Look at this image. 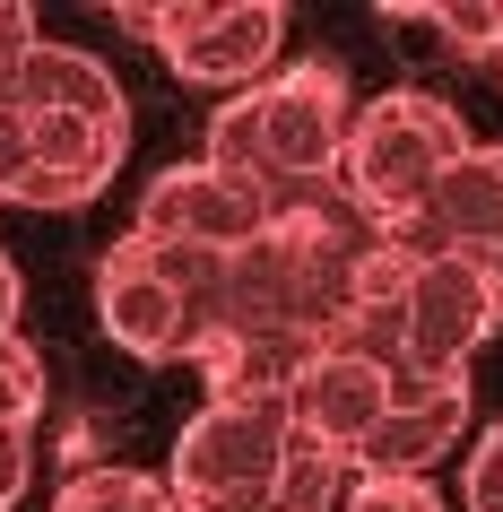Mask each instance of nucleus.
I'll use <instances>...</instances> for the list:
<instances>
[{
  "instance_id": "f257e3e1",
  "label": "nucleus",
  "mask_w": 503,
  "mask_h": 512,
  "mask_svg": "<svg viewBox=\"0 0 503 512\" xmlns=\"http://www.w3.org/2000/svg\"><path fill=\"white\" fill-rule=\"evenodd\" d=\"M373 252H382V226L339 183L278 200L269 235L226 261V322L200 365L209 391H287L321 348H339Z\"/></svg>"
},
{
  "instance_id": "f03ea898",
  "label": "nucleus",
  "mask_w": 503,
  "mask_h": 512,
  "mask_svg": "<svg viewBox=\"0 0 503 512\" xmlns=\"http://www.w3.org/2000/svg\"><path fill=\"white\" fill-rule=\"evenodd\" d=\"M347 478L356 469L339 452L295 434L287 391H209L165 460L183 512H339Z\"/></svg>"
},
{
  "instance_id": "7ed1b4c3",
  "label": "nucleus",
  "mask_w": 503,
  "mask_h": 512,
  "mask_svg": "<svg viewBox=\"0 0 503 512\" xmlns=\"http://www.w3.org/2000/svg\"><path fill=\"white\" fill-rule=\"evenodd\" d=\"M347 131H356V96H347L339 61H287L269 70L261 87H243L209 113V139L200 157L217 174L252 183L261 200H304V191L339 183Z\"/></svg>"
},
{
  "instance_id": "20e7f679",
  "label": "nucleus",
  "mask_w": 503,
  "mask_h": 512,
  "mask_svg": "<svg viewBox=\"0 0 503 512\" xmlns=\"http://www.w3.org/2000/svg\"><path fill=\"white\" fill-rule=\"evenodd\" d=\"M9 105L27 113L35 139V174L18 191V209H87L96 191L113 183V165L131 148V105H122V79H113L96 53L79 44H35Z\"/></svg>"
},
{
  "instance_id": "39448f33",
  "label": "nucleus",
  "mask_w": 503,
  "mask_h": 512,
  "mask_svg": "<svg viewBox=\"0 0 503 512\" xmlns=\"http://www.w3.org/2000/svg\"><path fill=\"white\" fill-rule=\"evenodd\" d=\"M96 322L139 365H209L226 322V252L113 235V252L96 261Z\"/></svg>"
},
{
  "instance_id": "423d86ee",
  "label": "nucleus",
  "mask_w": 503,
  "mask_h": 512,
  "mask_svg": "<svg viewBox=\"0 0 503 512\" xmlns=\"http://www.w3.org/2000/svg\"><path fill=\"white\" fill-rule=\"evenodd\" d=\"M469 148H477L469 122H460L443 96L391 87V96L356 105V131H347V157H339V191L382 226V235H399V226L425 217V200L451 183V165L469 157Z\"/></svg>"
},
{
  "instance_id": "0eeeda50",
  "label": "nucleus",
  "mask_w": 503,
  "mask_h": 512,
  "mask_svg": "<svg viewBox=\"0 0 503 512\" xmlns=\"http://www.w3.org/2000/svg\"><path fill=\"white\" fill-rule=\"evenodd\" d=\"M113 27L157 44V61L191 87H261L278 70V44H287V9L278 0H122Z\"/></svg>"
},
{
  "instance_id": "6e6552de",
  "label": "nucleus",
  "mask_w": 503,
  "mask_h": 512,
  "mask_svg": "<svg viewBox=\"0 0 503 512\" xmlns=\"http://www.w3.org/2000/svg\"><path fill=\"white\" fill-rule=\"evenodd\" d=\"M269 217H278V200H261L252 183H235V174H217L209 157L191 165H165L157 183L139 191V217L131 235L148 243H183V252H252V243L269 235Z\"/></svg>"
},
{
  "instance_id": "1a4fd4ad",
  "label": "nucleus",
  "mask_w": 503,
  "mask_h": 512,
  "mask_svg": "<svg viewBox=\"0 0 503 512\" xmlns=\"http://www.w3.org/2000/svg\"><path fill=\"white\" fill-rule=\"evenodd\" d=\"M391 365H373V356H356V348H321L304 374L287 382V408H295V434L304 443H321V452H339L347 469L365 460V443H373V426L391 417Z\"/></svg>"
},
{
  "instance_id": "9d476101",
  "label": "nucleus",
  "mask_w": 503,
  "mask_h": 512,
  "mask_svg": "<svg viewBox=\"0 0 503 512\" xmlns=\"http://www.w3.org/2000/svg\"><path fill=\"white\" fill-rule=\"evenodd\" d=\"M408 252H434V261H477L495 270L503 261V139H477L469 157L451 165V183L425 200L417 226H399Z\"/></svg>"
},
{
  "instance_id": "9b49d317",
  "label": "nucleus",
  "mask_w": 503,
  "mask_h": 512,
  "mask_svg": "<svg viewBox=\"0 0 503 512\" xmlns=\"http://www.w3.org/2000/svg\"><path fill=\"white\" fill-rule=\"evenodd\" d=\"M469 443V374H399L391 382V417L373 426L365 460L356 469H382V478H425L443 452Z\"/></svg>"
},
{
  "instance_id": "f8f14e48",
  "label": "nucleus",
  "mask_w": 503,
  "mask_h": 512,
  "mask_svg": "<svg viewBox=\"0 0 503 512\" xmlns=\"http://www.w3.org/2000/svg\"><path fill=\"white\" fill-rule=\"evenodd\" d=\"M53 512H183V504H174V486L148 478V469L96 460V469H70V478H61Z\"/></svg>"
},
{
  "instance_id": "ddd939ff",
  "label": "nucleus",
  "mask_w": 503,
  "mask_h": 512,
  "mask_svg": "<svg viewBox=\"0 0 503 512\" xmlns=\"http://www.w3.org/2000/svg\"><path fill=\"white\" fill-rule=\"evenodd\" d=\"M44 417V356L27 339H0V434H35Z\"/></svg>"
},
{
  "instance_id": "4468645a",
  "label": "nucleus",
  "mask_w": 503,
  "mask_h": 512,
  "mask_svg": "<svg viewBox=\"0 0 503 512\" xmlns=\"http://www.w3.org/2000/svg\"><path fill=\"white\" fill-rule=\"evenodd\" d=\"M391 18H417V27H443L451 44H460V53H495L503 44V9L495 0H443V9H391Z\"/></svg>"
},
{
  "instance_id": "2eb2a0df",
  "label": "nucleus",
  "mask_w": 503,
  "mask_h": 512,
  "mask_svg": "<svg viewBox=\"0 0 503 512\" xmlns=\"http://www.w3.org/2000/svg\"><path fill=\"white\" fill-rule=\"evenodd\" d=\"M339 512H443V495H434V478H382V469H356Z\"/></svg>"
},
{
  "instance_id": "dca6fc26",
  "label": "nucleus",
  "mask_w": 503,
  "mask_h": 512,
  "mask_svg": "<svg viewBox=\"0 0 503 512\" xmlns=\"http://www.w3.org/2000/svg\"><path fill=\"white\" fill-rule=\"evenodd\" d=\"M460 512H503V417L469 443V469H460Z\"/></svg>"
},
{
  "instance_id": "f3484780",
  "label": "nucleus",
  "mask_w": 503,
  "mask_h": 512,
  "mask_svg": "<svg viewBox=\"0 0 503 512\" xmlns=\"http://www.w3.org/2000/svg\"><path fill=\"white\" fill-rule=\"evenodd\" d=\"M35 44H44V35H35V9L27 0H0V96L18 87V70H27Z\"/></svg>"
},
{
  "instance_id": "a211bd4d",
  "label": "nucleus",
  "mask_w": 503,
  "mask_h": 512,
  "mask_svg": "<svg viewBox=\"0 0 503 512\" xmlns=\"http://www.w3.org/2000/svg\"><path fill=\"white\" fill-rule=\"evenodd\" d=\"M27 486H35V434H0V512H18Z\"/></svg>"
},
{
  "instance_id": "6ab92c4d",
  "label": "nucleus",
  "mask_w": 503,
  "mask_h": 512,
  "mask_svg": "<svg viewBox=\"0 0 503 512\" xmlns=\"http://www.w3.org/2000/svg\"><path fill=\"white\" fill-rule=\"evenodd\" d=\"M18 304H27V287H18V261L0 252V339H18Z\"/></svg>"
},
{
  "instance_id": "aec40b11",
  "label": "nucleus",
  "mask_w": 503,
  "mask_h": 512,
  "mask_svg": "<svg viewBox=\"0 0 503 512\" xmlns=\"http://www.w3.org/2000/svg\"><path fill=\"white\" fill-rule=\"evenodd\" d=\"M495 61H503V44H495Z\"/></svg>"
}]
</instances>
